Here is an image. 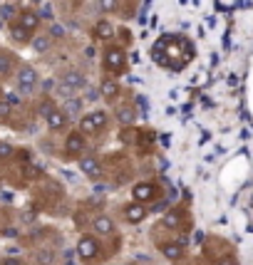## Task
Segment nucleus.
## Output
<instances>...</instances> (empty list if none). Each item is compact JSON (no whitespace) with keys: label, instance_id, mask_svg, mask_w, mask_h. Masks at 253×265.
I'll list each match as a JSON object with an SVG mask.
<instances>
[{"label":"nucleus","instance_id":"obj_1","mask_svg":"<svg viewBox=\"0 0 253 265\" xmlns=\"http://www.w3.org/2000/svg\"><path fill=\"white\" fill-rule=\"evenodd\" d=\"M102 67L109 75H114V77H119L122 72H127V50L122 45H107L104 55H102Z\"/></svg>","mask_w":253,"mask_h":265},{"label":"nucleus","instance_id":"obj_2","mask_svg":"<svg viewBox=\"0 0 253 265\" xmlns=\"http://www.w3.org/2000/svg\"><path fill=\"white\" fill-rule=\"evenodd\" d=\"M87 87V77L80 72V70H65L62 72V77H60V82L55 85V89H57V94L60 97H75L80 89H85Z\"/></svg>","mask_w":253,"mask_h":265},{"label":"nucleus","instance_id":"obj_3","mask_svg":"<svg viewBox=\"0 0 253 265\" xmlns=\"http://www.w3.org/2000/svg\"><path fill=\"white\" fill-rule=\"evenodd\" d=\"M38 82H40V75L33 65H20L18 72H15V87L23 92V94H30L38 89Z\"/></svg>","mask_w":253,"mask_h":265},{"label":"nucleus","instance_id":"obj_4","mask_svg":"<svg viewBox=\"0 0 253 265\" xmlns=\"http://www.w3.org/2000/svg\"><path fill=\"white\" fill-rule=\"evenodd\" d=\"M85 149H87V136H85L80 129L70 132V134H67V139H65V156L77 159V156H82V154H85Z\"/></svg>","mask_w":253,"mask_h":265},{"label":"nucleus","instance_id":"obj_5","mask_svg":"<svg viewBox=\"0 0 253 265\" xmlns=\"http://www.w3.org/2000/svg\"><path fill=\"white\" fill-rule=\"evenodd\" d=\"M100 253V243H97V235H82L77 240V255L82 260H95Z\"/></svg>","mask_w":253,"mask_h":265},{"label":"nucleus","instance_id":"obj_6","mask_svg":"<svg viewBox=\"0 0 253 265\" xmlns=\"http://www.w3.org/2000/svg\"><path fill=\"white\" fill-rule=\"evenodd\" d=\"M100 94H102V99H107V102H117V97L122 94L119 80H117L114 75H107V77L100 82Z\"/></svg>","mask_w":253,"mask_h":265},{"label":"nucleus","instance_id":"obj_7","mask_svg":"<svg viewBox=\"0 0 253 265\" xmlns=\"http://www.w3.org/2000/svg\"><path fill=\"white\" fill-rule=\"evenodd\" d=\"M45 124H48L50 132H62V129L70 124V117L65 114L62 107H52V109L48 112V117H45Z\"/></svg>","mask_w":253,"mask_h":265},{"label":"nucleus","instance_id":"obj_8","mask_svg":"<svg viewBox=\"0 0 253 265\" xmlns=\"http://www.w3.org/2000/svg\"><path fill=\"white\" fill-rule=\"evenodd\" d=\"M15 20L23 25V28H28L30 33H38L40 30V25H43V20H40V15L33 10V8H23V10H18V15H15Z\"/></svg>","mask_w":253,"mask_h":265},{"label":"nucleus","instance_id":"obj_9","mask_svg":"<svg viewBox=\"0 0 253 265\" xmlns=\"http://www.w3.org/2000/svg\"><path fill=\"white\" fill-rule=\"evenodd\" d=\"M92 38L95 40H102V43H109L114 38V25L107 20V18H100L95 25H92Z\"/></svg>","mask_w":253,"mask_h":265},{"label":"nucleus","instance_id":"obj_10","mask_svg":"<svg viewBox=\"0 0 253 265\" xmlns=\"http://www.w3.org/2000/svg\"><path fill=\"white\" fill-rule=\"evenodd\" d=\"M52 45H55V38H52L50 33H35L33 40H30V47H33L38 55H48V52L52 50Z\"/></svg>","mask_w":253,"mask_h":265},{"label":"nucleus","instance_id":"obj_11","mask_svg":"<svg viewBox=\"0 0 253 265\" xmlns=\"http://www.w3.org/2000/svg\"><path fill=\"white\" fill-rule=\"evenodd\" d=\"M114 119H117V124H122V127H134V122H137V109H134L132 104H117V107H114Z\"/></svg>","mask_w":253,"mask_h":265},{"label":"nucleus","instance_id":"obj_12","mask_svg":"<svg viewBox=\"0 0 253 265\" xmlns=\"http://www.w3.org/2000/svg\"><path fill=\"white\" fill-rule=\"evenodd\" d=\"M8 30H10V38H13L18 45H28V43L33 40V35H35V33H30L28 28H23V25H20L15 18L8 23Z\"/></svg>","mask_w":253,"mask_h":265},{"label":"nucleus","instance_id":"obj_13","mask_svg":"<svg viewBox=\"0 0 253 265\" xmlns=\"http://www.w3.org/2000/svg\"><path fill=\"white\" fill-rule=\"evenodd\" d=\"M154 193H156V191H154V186H152L149 181H139V183L132 186V196H134L137 203H147V201H152Z\"/></svg>","mask_w":253,"mask_h":265},{"label":"nucleus","instance_id":"obj_14","mask_svg":"<svg viewBox=\"0 0 253 265\" xmlns=\"http://www.w3.org/2000/svg\"><path fill=\"white\" fill-rule=\"evenodd\" d=\"M124 218L129 221V223H142L144 218H147V208H144V203H127L124 206Z\"/></svg>","mask_w":253,"mask_h":265},{"label":"nucleus","instance_id":"obj_15","mask_svg":"<svg viewBox=\"0 0 253 265\" xmlns=\"http://www.w3.org/2000/svg\"><path fill=\"white\" fill-rule=\"evenodd\" d=\"M80 169H82V174H87V176H92V178L102 176V164H100L95 156H82V159H80Z\"/></svg>","mask_w":253,"mask_h":265},{"label":"nucleus","instance_id":"obj_16","mask_svg":"<svg viewBox=\"0 0 253 265\" xmlns=\"http://www.w3.org/2000/svg\"><path fill=\"white\" fill-rule=\"evenodd\" d=\"M92 228H95L97 235H112L114 233V221L109 216H97V218H92Z\"/></svg>","mask_w":253,"mask_h":265},{"label":"nucleus","instance_id":"obj_17","mask_svg":"<svg viewBox=\"0 0 253 265\" xmlns=\"http://www.w3.org/2000/svg\"><path fill=\"white\" fill-rule=\"evenodd\" d=\"M15 72V57L10 52H3L0 50V80H5L8 75Z\"/></svg>","mask_w":253,"mask_h":265},{"label":"nucleus","instance_id":"obj_18","mask_svg":"<svg viewBox=\"0 0 253 265\" xmlns=\"http://www.w3.org/2000/svg\"><path fill=\"white\" fill-rule=\"evenodd\" d=\"M82 107H85V102H82V97H67V102H65V114L70 117V119H75V117H80L82 114Z\"/></svg>","mask_w":253,"mask_h":265},{"label":"nucleus","instance_id":"obj_19","mask_svg":"<svg viewBox=\"0 0 253 265\" xmlns=\"http://www.w3.org/2000/svg\"><path fill=\"white\" fill-rule=\"evenodd\" d=\"M161 253H164V258H169V260H179V258L184 255V243H176V240L164 243V245H161Z\"/></svg>","mask_w":253,"mask_h":265},{"label":"nucleus","instance_id":"obj_20","mask_svg":"<svg viewBox=\"0 0 253 265\" xmlns=\"http://www.w3.org/2000/svg\"><path fill=\"white\" fill-rule=\"evenodd\" d=\"M35 263L38 265H52L55 263V253L50 250V248H40V250H35Z\"/></svg>","mask_w":253,"mask_h":265},{"label":"nucleus","instance_id":"obj_21","mask_svg":"<svg viewBox=\"0 0 253 265\" xmlns=\"http://www.w3.org/2000/svg\"><path fill=\"white\" fill-rule=\"evenodd\" d=\"M100 10H102L104 15L119 13V0H100Z\"/></svg>","mask_w":253,"mask_h":265},{"label":"nucleus","instance_id":"obj_22","mask_svg":"<svg viewBox=\"0 0 253 265\" xmlns=\"http://www.w3.org/2000/svg\"><path fill=\"white\" fill-rule=\"evenodd\" d=\"M13 156H15L13 144H10V141H0V161H8V159H13Z\"/></svg>","mask_w":253,"mask_h":265},{"label":"nucleus","instance_id":"obj_23","mask_svg":"<svg viewBox=\"0 0 253 265\" xmlns=\"http://www.w3.org/2000/svg\"><path fill=\"white\" fill-rule=\"evenodd\" d=\"M18 221H20L23 225H33V223L38 221V211H35V208H28V211H23V213H20V218H18Z\"/></svg>","mask_w":253,"mask_h":265},{"label":"nucleus","instance_id":"obj_24","mask_svg":"<svg viewBox=\"0 0 253 265\" xmlns=\"http://www.w3.org/2000/svg\"><path fill=\"white\" fill-rule=\"evenodd\" d=\"M15 15H18V10H15V8H13L10 3H5V5H0V18H3L5 23H10V20H13Z\"/></svg>","mask_w":253,"mask_h":265},{"label":"nucleus","instance_id":"obj_25","mask_svg":"<svg viewBox=\"0 0 253 265\" xmlns=\"http://www.w3.org/2000/svg\"><path fill=\"white\" fill-rule=\"evenodd\" d=\"M52 107H57V104H55V102H52L50 97H45V99H43V102L38 104V114H40V117L45 119V117H48V112H50Z\"/></svg>","mask_w":253,"mask_h":265},{"label":"nucleus","instance_id":"obj_26","mask_svg":"<svg viewBox=\"0 0 253 265\" xmlns=\"http://www.w3.org/2000/svg\"><path fill=\"white\" fill-rule=\"evenodd\" d=\"M23 174H25V178H38V176L43 174V169H40L38 164H25V166H23Z\"/></svg>","mask_w":253,"mask_h":265},{"label":"nucleus","instance_id":"obj_27","mask_svg":"<svg viewBox=\"0 0 253 265\" xmlns=\"http://www.w3.org/2000/svg\"><path fill=\"white\" fill-rule=\"evenodd\" d=\"M10 117H13V107L5 99H0V122H8Z\"/></svg>","mask_w":253,"mask_h":265},{"label":"nucleus","instance_id":"obj_28","mask_svg":"<svg viewBox=\"0 0 253 265\" xmlns=\"http://www.w3.org/2000/svg\"><path fill=\"white\" fill-rule=\"evenodd\" d=\"M50 35H52V38H65V28H62L60 23H52V25H50Z\"/></svg>","mask_w":253,"mask_h":265},{"label":"nucleus","instance_id":"obj_29","mask_svg":"<svg viewBox=\"0 0 253 265\" xmlns=\"http://www.w3.org/2000/svg\"><path fill=\"white\" fill-rule=\"evenodd\" d=\"M164 225H169V228H176V225H179V216H176V213H169V216L164 218Z\"/></svg>","mask_w":253,"mask_h":265},{"label":"nucleus","instance_id":"obj_30","mask_svg":"<svg viewBox=\"0 0 253 265\" xmlns=\"http://www.w3.org/2000/svg\"><path fill=\"white\" fill-rule=\"evenodd\" d=\"M3 99H5V102H8V104H10V107H13V109H15V107H18V104H20V97H18V94H13V92H10V94H5V97H3Z\"/></svg>","mask_w":253,"mask_h":265},{"label":"nucleus","instance_id":"obj_31","mask_svg":"<svg viewBox=\"0 0 253 265\" xmlns=\"http://www.w3.org/2000/svg\"><path fill=\"white\" fill-rule=\"evenodd\" d=\"M40 89H43L45 94H48V92H52V89H55V80H45V82L40 85Z\"/></svg>","mask_w":253,"mask_h":265},{"label":"nucleus","instance_id":"obj_32","mask_svg":"<svg viewBox=\"0 0 253 265\" xmlns=\"http://www.w3.org/2000/svg\"><path fill=\"white\" fill-rule=\"evenodd\" d=\"M3 265H25L20 258H8V260H3Z\"/></svg>","mask_w":253,"mask_h":265},{"label":"nucleus","instance_id":"obj_33","mask_svg":"<svg viewBox=\"0 0 253 265\" xmlns=\"http://www.w3.org/2000/svg\"><path fill=\"white\" fill-rule=\"evenodd\" d=\"M218 265H238L233 258H223V260H218Z\"/></svg>","mask_w":253,"mask_h":265},{"label":"nucleus","instance_id":"obj_34","mask_svg":"<svg viewBox=\"0 0 253 265\" xmlns=\"http://www.w3.org/2000/svg\"><path fill=\"white\" fill-rule=\"evenodd\" d=\"M127 265H134V263H127Z\"/></svg>","mask_w":253,"mask_h":265}]
</instances>
